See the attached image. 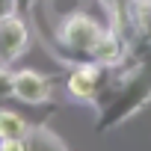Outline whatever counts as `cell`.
Wrapping results in <instances>:
<instances>
[{
	"label": "cell",
	"mask_w": 151,
	"mask_h": 151,
	"mask_svg": "<svg viewBox=\"0 0 151 151\" xmlns=\"http://www.w3.org/2000/svg\"><path fill=\"white\" fill-rule=\"evenodd\" d=\"M50 80L33 68H21L12 74V95L24 104H45L50 98Z\"/></svg>",
	"instance_id": "3"
},
{
	"label": "cell",
	"mask_w": 151,
	"mask_h": 151,
	"mask_svg": "<svg viewBox=\"0 0 151 151\" xmlns=\"http://www.w3.org/2000/svg\"><path fill=\"white\" fill-rule=\"evenodd\" d=\"M0 148L3 151H24V139H0Z\"/></svg>",
	"instance_id": "9"
},
{
	"label": "cell",
	"mask_w": 151,
	"mask_h": 151,
	"mask_svg": "<svg viewBox=\"0 0 151 151\" xmlns=\"http://www.w3.org/2000/svg\"><path fill=\"white\" fill-rule=\"evenodd\" d=\"M24 145L27 148H65V142L47 127H30L24 136Z\"/></svg>",
	"instance_id": "7"
},
{
	"label": "cell",
	"mask_w": 151,
	"mask_h": 151,
	"mask_svg": "<svg viewBox=\"0 0 151 151\" xmlns=\"http://www.w3.org/2000/svg\"><path fill=\"white\" fill-rule=\"evenodd\" d=\"M101 89V71L98 65H80V68H74L68 74V92L71 98H77V101H89L95 98Z\"/></svg>",
	"instance_id": "4"
},
{
	"label": "cell",
	"mask_w": 151,
	"mask_h": 151,
	"mask_svg": "<svg viewBox=\"0 0 151 151\" xmlns=\"http://www.w3.org/2000/svg\"><path fill=\"white\" fill-rule=\"evenodd\" d=\"M12 95V71L0 62V98H9Z\"/></svg>",
	"instance_id": "8"
},
{
	"label": "cell",
	"mask_w": 151,
	"mask_h": 151,
	"mask_svg": "<svg viewBox=\"0 0 151 151\" xmlns=\"http://www.w3.org/2000/svg\"><path fill=\"white\" fill-rule=\"evenodd\" d=\"M92 56H95L101 65H110V62H116V59L122 56V42H119L113 33H101L98 42H95V47H92Z\"/></svg>",
	"instance_id": "6"
},
{
	"label": "cell",
	"mask_w": 151,
	"mask_h": 151,
	"mask_svg": "<svg viewBox=\"0 0 151 151\" xmlns=\"http://www.w3.org/2000/svg\"><path fill=\"white\" fill-rule=\"evenodd\" d=\"M15 0H0V18H6V15H15Z\"/></svg>",
	"instance_id": "10"
},
{
	"label": "cell",
	"mask_w": 151,
	"mask_h": 151,
	"mask_svg": "<svg viewBox=\"0 0 151 151\" xmlns=\"http://www.w3.org/2000/svg\"><path fill=\"white\" fill-rule=\"evenodd\" d=\"M98 36H101V27L86 15H68L59 27V42L77 53H92Z\"/></svg>",
	"instance_id": "1"
},
{
	"label": "cell",
	"mask_w": 151,
	"mask_h": 151,
	"mask_svg": "<svg viewBox=\"0 0 151 151\" xmlns=\"http://www.w3.org/2000/svg\"><path fill=\"white\" fill-rule=\"evenodd\" d=\"M30 3H33V0H15V9H18V12H27Z\"/></svg>",
	"instance_id": "11"
},
{
	"label": "cell",
	"mask_w": 151,
	"mask_h": 151,
	"mask_svg": "<svg viewBox=\"0 0 151 151\" xmlns=\"http://www.w3.org/2000/svg\"><path fill=\"white\" fill-rule=\"evenodd\" d=\"M148 36H151V27H148Z\"/></svg>",
	"instance_id": "12"
},
{
	"label": "cell",
	"mask_w": 151,
	"mask_h": 151,
	"mask_svg": "<svg viewBox=\"0 0 151 151\" xmlns=\"http://www.w3.org/2000/svg\"><path fill=\"white\" fill-rule=\"evenodd\" d=\"M30 130L27 119L12 113V110H0V139H24Z\"/></svg>",
	"instance_id": "5"
},
{
	"label": "cell",
	"mask_w": 151,
	"mask_h": 151,
	"mask_svg": "<svg viewBox=\"0 0 151 151\" xmlns=\"http://www.w3.org/2000/svg\"><path fill=\"white\" fill-rule=\"evenodd\" d=\"M27 45H30V30L18 15L0 18V62L9 65L27 50Z\"/></svg>",
	"instance_id": "2"
}]
</instances>
